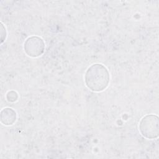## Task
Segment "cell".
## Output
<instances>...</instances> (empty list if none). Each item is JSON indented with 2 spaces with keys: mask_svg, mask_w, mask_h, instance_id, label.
<instances>
[{
  "mask_svg": "<svg viewBox=\"0 0 159 159\" xmlns=\"http://www.w3.org/2000/svg\"><path fill=\"white\" fill-rule=\"evenodd\" d=\"M109 80L107 69L100 63H95L90 66L84 75L86 86L95 92H100L105 89L109 83Z\"/></svg>",
  "mask_w": 159,
  "mask_h": 159,
  "instance_id": "cell-1",
  "label": "cell"
},
{
  "mask_svg": "<svg viewBox=\"0 0 159 159\" xmlns=\"http://www.w3.org/2000/svg\"><path fill=\"white\" fill-rule=\"evenodd\" d=\"M139 130L141 134L148 139H153L158 135V118L153 114L144 116L140 121Z\"/></svg>",
  "mask_w": 159,
  "mask_h": 159,
  "instance_id": "cell-2",
  "label": "cell"
},
{
  "mask_svg": "<svg viewBox=\"0 0 159 159\" xmlns=\"http://www.w3.org/2000/svg\"><path fill=\"white\" fill-rule=\"evenodd\" d=\"M24 48L27 55L37 57L43 53L45 49V43L40 37L32 36L29 37L24 42Z\"/></svg>",
  "mask_w": 159,
  "mask_h": 159,
  "instance_id": "cell-3",
  "label": "cell"
},
{
  "mask_svg": "<svg viewBox=\"0 0 159 159\" xmlns=\"http://www.w3.org/2000/svg\"><path fill=\"white\" fill-rule=\"evenodd\" d=\"M16 119V113L11 108L6 107L1 112V120L4 125H12Z\"/></svg>",
  "mask_w": 159,
  "mask_h": 159,
  "instance_id": "cell-4",
  "label": "cell"
}]
</instances>
